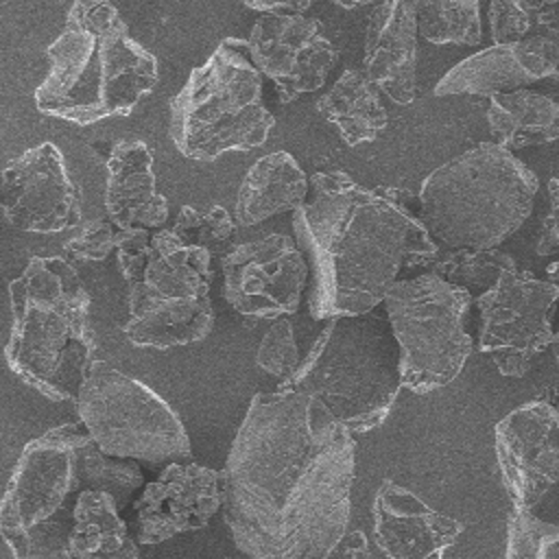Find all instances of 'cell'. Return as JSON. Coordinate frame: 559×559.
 Listing matches in <instances>:
<instances>
[{
    "label": "cell",
    "mask_w": 559,
    "mask_h": 559,
    "mask_svg": "<svg viewBox=\"0 0 559 559\" xmlns=\"http://www.w3.org/2000/svg\"><path fill=\"white\" fill-rule=\"evenodd\" d=\"M356 441L312 397L255 393L221 472L223 518L249 559H328L343 542Z\"/></svg>",
    "instance_id": "6da1fadb"
},
{
    "label": "cell",
    "mask_w": 559,
    "mask_h": 559,
    "mask_svg": "<svg viewBox=\"0 0 559 559\" xmlns=\"http://www.w3.org/2000/svg\"><path fill=\"white\" fill-rule=\"evenodd\" d=\"M310 188L293 231L312 266L314 319L376 310L404 269L435 258L437 242L395 190L365 188L343 170L314 173Z\"/></svg>",
    "instance_id": "7a4b0ae2"
},
{
    "label": "cell",
    "mask_w": 559,
    "mask_h": 559,
    "mask_svg": "<svg viewBox=\"0 0 559 559\" xmlns=\"http://www.w3.org/2000/svg\"><path fill=\"white\" fill-rule=\"evenodd\" d=\"M48 74L35 107L72 124L129 116L157 83V61L140 46L109 0H74L46 48Z\"/></svg>",
    "instance_id": "3957f363"
},
{
    "label": "cell",
    "mask_w": 559,
    "mask_h": 559,
    "mask_svg": "<svg viewBox=\"0 0 559 559\" xmlns=\"http://www.w3.org/2000/svg\"><path fill=\"white\" fill-rule=\"evenodd\" d=\"M9 369L50 402H74L96 360L90 293L59 255H33L9 284Z\"/></svg>",
    "instance_id": "277c9868"
},
{
    "label": "cell",
    "mask_w": 559,
    "mask_h": 559,
    "mask_svg": "<svg viewBox=\"0 0 559 559\" xmlns=\"http://www.w3.org/2000/svg\"><path fill=\"white\" fill-rule=\"evenodd\" d=\"M280 389L312 397L352 435L378 428L402 389L400 347L386 314L328 319Z\"/></svg>",
    "instance_id": "5b68a950"
},
{
    "label": "cell",
    "mask_w": 559,
    "mask_h": 559,
    "mask_svg": "<svg viewBox=\"0 0 559 559\" xmlns=\"http://www.w3.org/2000/svg\"><path fill=\"white\" fill-rule=\"evenodd\" d=\"M535 194L528 166L504 146L480 142L424 179L419 214L443 247L493 249L528 218Z\"/></svg>",
    "instance_id": "8992f818"
},
{
    "label": "cell",
    "mask_w": 559,
    "mask_h": 559,
    "mask_svg": "<svg viewBox=\"0 0 559 559\" xmlns=\"http://www.w3.org/2000/svg\"><path fill=\"white\" fill-rule=\"evenodd\" d=\"M273 124L262 103V74L242 37H225L170 100V140L192 162L260 148Z\"/></svg>",
    "instance_id": "52a82bcc"
},
{
    "label": "cell",
    "mask_w": 559,
    "mask_h": 559,
    "mask_svg": "<svg viewBox=\"0 0 559 559\" xmlns=\"http://www.w3.org/2000/svg\"><path fill=\"white\" fill-rule=\"evenodd\" d=\"M81 421L61 424L28 441L0 498V535L13 559H61L74 524L66 500L83 491L79 452L90 441Z\"/></svg>",
    "instance_id": "ba28073f"
},
{
    "label": "cell",
    "mask_w": 559,
    "mask_h": 559,
    "mask_svg": "<svg viewBox=\"0 0 559 559\" xmlns=\"http://www.w3.org/2000/svg\"><path fill=\"white\" fill-rule=\"evenodd\" d=\"M382 304L400 347L402 386L426 395L450 384L474 349L465 330L472 293L428 271L393 282Z\"/></svg>",
    "instance_id": "9c48e42d"
},
{
    "label": "cell",
    "mask_w": 559,
    "mask_h": 559,
    "mask_svg": "<svg viewBox=\"0 0 559 559\" xmlns=\"http://www.w3.org/2000/svg\"><path fill=\"white\" fill-rule=\"evenodd\" d=\"M210 264L207 249L183 245L173 229L155 231L146 269L140 282L129 286L124 336L153 349L203 341L214 325Z\"/></svg>",
    "instance_id": "30bf717a"
},
{
    "label": "cell",
    "mask_w": 559,
    "mask_h": 559,
    "mask_svg": "<svg viewBox=\"0 0 559 559\" xmlns=\"http://www.w3.org/2000/svg\"><path fill=\"white\" fill-rule=\"evenodd\" d=\"M74 406L79 421L109 456L164 463L192 452L173 406L148 384L105 360H94Z\"/></svg>",
    "instance_id": "8fae6325"
},
{
    "label": "cell",
    "mask_w": 559,
    "mask_h": 559,
    "mask_svg": "<svg viewBox=\"0 0 559 559\" xmlns=\"http://www.w3.org/2000/svg\"><path fill=\"white\" fill-rule=\"evenodd\" d=\"M557 301V284L537 280L518 266L502 273L496 286L476 297L478 349L493 360L502 376L522 378L533 360L550 349Z\"/></svg>",
    "instance_id": "7c38bea8"
},
{
    "label": "cell",
    "mask_w": 559,
    "mask_h": 559,
    "mask_svg": "<svg viewBox=\"0 0 559 559\" xmlns=\"http://www.w3.org/2000/svg\"><path fill=\"white\" fill-rule=\"evenodd\" d=\"M225 299L247 319H282L297 312L308 280L299 245L286 234H266L236 245L223 258Z\"/></svg>",
    "instance_id": "4fadbf2b"
},
{
    "label": "cell",
    "mask_w": 559,
    "mask_h": 559,
    "mask_svg": "<svg viewBox=\"0 0 559 559\" xmlns=\"http://www.w3.org/2000/svg\"><path fill=\"white\" fill-rule=\"evenodd\" d=\"M493 450L513 511H531L559 480V408L542 395L520 404L496 424Z\"/></svg>",
    "instance_id": "5bb4252c"
},
{
    "label": "cell",
    "mask_w": 559,
    "mask_h": 559,
    "mask_svg": "<svg viewBox=\"0 0 559 559\" xmlns=\"http://www.w3.org/2000/svg\"><path fill=\"white\" fill-rule=\"evenodd\" d=\"M0 210L20 231L59 234L81 223V190L63 153L41 142L0 170Z\"/></svg>",
    "instance_id": "9a60e30c"
},
{
    "label": "cell",
    "mask_w": 559,
    "mask_h": 559,
    "mask_svg": "<svg viewBox=\"0 0 559 559\" xmlns=\"http://www.w3.org/2000/svg\"><path fill=\"white\" fill-rule=\"evenodd\" d=\"M253 66L273 81L282 105L323 87L338 52L323 24L304 13H262L247 37Z\"/></svg>",
    "instance_id": "2e32d148"
},
{
    "label": "cell",
    "mask_w": 559,
    "mask_h": 559,
    "mask_svg": "<svg viewBox=\"0 0 559 559\" xmlns=\"http://www.w3.org/2000/svg\"><path fill=\"white\" fill-rule=\"evenodd\" d=\"M221 507V472L199 463H168L133 502L138 542L155 546L203 528Z\"/></svg>",
    "instance_id": "e0dca14e"
},
{
    "label": "cell",
    "mask_w": 559,
    "mask_h": 559,
    "mask_svg": "<svg viewBox=\"0 0 559 559\" xmlns=\"http://www.w3.org/2000/svg\"><path fill=\"white\" fill-rule=\"evenodd\" d=\"M373 539L386 559H443L463 524L430 509L411 489L382 480L371 507Z\"/></svg>",
    "instance_id": "ac0fdd59"
},
{
    "label": "cell",
    "mask_w": 559,
    "mask_h": 559,
    "mask_svg": "<svg viewBox=\"0 0 559 559\" xmlns=\"http://www.w3.org/2000/svg\"><path fill=\"white\" fill-rule=\"evenodd\" d=\"M559 46L550 37H528L511 44H493L448 70L435 85L437 96L476 94L491 96L555 76Z\"/></svg>",
    "instance_id": "d6986e66"
},
{
    "label": "cell",
    "mask_w": 559,
    "mask_h": 559,
    "mask_svg": "<svg viewBox=\"0 0 559 559\" xmlns=\"http://www.w3.org/2000/svg\"><path fill=\"white\" fill-rule=\"evenodd\" d=\"M415 0H382L365 31L362 72L397 105H411L417 92Z\"/></svg>",
    "instance_id": "ffe728a7"
},
{
    "label": "cell",
    "mask_w": 559,
    "mask_h": 559,
    "mask_svg": "<svg viewBox=\"0 0 559 559\" xmlns=\"http://www.w3.org/2000/svg\"><path fill=\"white\" fill-rule=\"evenodd\" d=\"M105 210L118 229H153L168 218V201L157 190L153 153L142 140H120L107 157Z\"/></svg>",
    "instance_id": "44dd1931"
},
{
    "label": "cell",
    "mask_w": 559,
    "mask_h": 559,
    "mask_svg": "<svg viewBox=\"0 0 559 559\" xmlns=\"http://www.w3.org/2000/svg\"><path fill=\"white\" fill-rule=\"evenodd\" d=\"M308 186L306 173L290 153L262 155L249 166L236 192V225L251 227L271 216L295 212L308 199Z\"/></svg>",
    "instance_id": "7402d4cb"
},
{
    "label": "cell",
    "mask_w": 559,
    "mask_h": 559,
    "mask_svg": "<svg viewBox=\"0 0 559 559\" xmlns=\"http://www.w3.org/2000/svg\"><path fill=\"white\" fill-rule=\"evenodd\" d=\"M61 559H140L116 500L85 489L74 500V524Z\"/></svg>",
    "instance_id": "603a6c76"
},
{
    "label": "cell",
    "mask_w": 559,
    "mask_h": 559,
    "mask_svg": "<svg viewBox=\"0 0 559 559\" xmlns=\"http://www.w3.org/2000/svg\"><path fill=\"white\" fill-rule=\"evenodd\" d=\"M487 122L507 151L550 144L559 140V103L533 90L498 92L489 96Z\"/></svg>",
    "instance_id": "cb8c5ba5"
},
{
    "label": "cell",
    "mask_w": 559,
    "mask_h": 559,
    "mask_svg": "<svg viewBox=\"0 0 559 559\" xmlns=\"http://www.w3.org/2000/svg\"><path fill=\"white\" fill-rule=\"evenodd\" d=\"M317 111L336 127L347 146L373 142L389 124L380 90L362 70H345L317 100Z\"/></svg>",
    "instance_id": "d4e9b609"
},
{
    "label": "cell",
    "mask_w": 559,
    "mask_h": 559,
    "mask_svg": "<svg viewBox=\"0 0 559 559\" xmlns=\"http://www.w3.org/2000/svg\"><path fill=\"white\" fill-rule=\"evenodd\" d=\"M515 260L502 249H469V247H439L428 264V271L445 282L472 293L496 286L502 273L515 269Z\"/></svg>",
    "instance_id": "484cf974"
},
{
    "label": "cell",
    "mask_w": 559,
    "mask_h": 559,
    "mask_svg": "<svg viewBox=\"0 0 559 559\" xmlns=\"http://www.w3.org/2000/svg\"><path fill=\"white\" fill-rule=\"evenodd\" d=\"M415 17L430 44L476 46L483 37L478 0H415Z\"/></svg>",
    "instance_id": "4316f807"
},
{
    "label": "cell",
    "mask_w": 559,
    "mask_h": 559,
    "mask_svg": "<svg viewBox=\"0 0 559 559\" xmlns=\"http://www.w3.org/2000/svg\"><path fill=\"white\" fill-rule=\"evenodd\" d=\"M79 478L81 487L109 493L118 511H122L133 493L144 485L142 469L133 459H118L105 454L94 439H90L79 452Z\"/></svg>",
    "instance_id": "83f0119b"
},
{
    "label": "cell",
    "mask_w": 559,
    "mask_h": 559,
    "mask_svg": "<svg viewBox=\"0 0 559 559\" xmlns=\"http://www.w3.org/2000/svg\"><path fill=\"white\" fill-rule=\"evenodd\" d=\"M173 234L190 247H201L214 253L236 234V221L223 205H183L177 214Z\"/></svg>",
    "instance_id": "f1b7e54d"
},
{
    "label": "cell",
    "mask_w": 559,
    "mask_h": 559,
    "mask_svg": "<svg viewBox=\"0 0 559 559\" xmlns=\"http://www.w3.org/2000/svg\"><path fill=\"white\" fill-rule=\"evenodd\" d=\"M504 559H559V524L544 522L531 511H513Z\"/></svg>",
    "instance_id": "f546056e"
},
{
    "label": "cell",
    "mask_w": 559,
    "mask_h": 559,
    "mask_svg": "<svg viewBox=\"0 0 559 559\" xmlns=\"http://www.w3.org/2000/svg\"><path fill=\"white\" fill-rule=\"evenodd\" d=\"M299 360L301 358H299L293 323L282 317L264 332L255 352V365L262 371L284 382L297 369Z\"/></svg>",
    "instance_id": "4dcf8cb0"
},
{
    "label": "cell",
    "mask_w": 559,
    "mask_h": 559,
    "mask_svg": "<svg viewBox=\"0 0 559 559\" xmlns=\"http://www.w3.org/2000/svg\"><path fill=\"white\" fill-rule=\"evenodd\" d=\"M116 225L111 221H87L72 238L66 240V251L79 262H103L116 249Z\"/></svg>",
    "instance_id": "1f68e13d"
},
{
    "label": "cell",
    "mask_w": 559,
    "mask_h": 559,
    "mask_svg": "<svg viewBox=\"0 0 559 559\" xmlns=\"http://www.w3.org/2000/svg\"><path fill=\"white\" fill-rule=\"evenodd\" d=\"M487 17L493 44L520 41L533 26L522 0H487Z\"/></svg>",
    "instance_id": "d6a6232c"
},
{
    "label": "cell",
    "mask_w": 559,
    "mask_h": 559,
    "mask_svg": "<svg viewBox=\"0 0 559 559\" xmlns=\"http://www.w3.org/2000/svg\"><path fill=\"white\" fill-rule=\"evenodd\" d=\"M151 236L153 234H148V229H140V227L116 231V260L129 286L140 282L146 269L148 253H151Z\"/></svg>",
    "instance_id": "836d02e7"
},
{
    "label": "cell",
    "mask_w": 559,
    "mask_h": 559,
    "mask_svg": "<svg viewBox=\"0 0 559 559\" xmlns=\"http://www.w3.org/2000/svg\"><path fill=\"white\" fill-rule=\"evenodd\" d=\"M522 4L537 26L559 35V0H522Z\"/></svg>",
    "instance_id": "e575fe53"
},
{
    "label": "cell",
    "mask_w": 559,
    "mask_h": 559,
    "mask_svg": "<svg viewBox=\"0 0 559 559\" xmlns=\"http://www.w3.org/2000/svg\"><path fill=\"white\" fill-rule=\"evenodd\" d=\"M548 197H550V212L546 214L552 231H555V240H557V255H559V175H555L548 181ZM546 280L559 286V260L550 262L546 266Z\"/></svg>",
    "instance_id": "d590c367"
},
{
    "label": "cell",
    "mask_w": 559,
    "mask_h": 559,
    "mask_svg": "<svg viewBox=\"0 0 559 559\" xmlns=\"http://www.w3.org/2000/svg\"><path fill=\"white\" fill-rule=\"evenodd\" d=\"M314 0H242L245 7L260 11V13H271V15H290V13H304L306 9L312 7Z\"/></svg>",
    "instance_id": "8d00e7d4"
},
{
    "label": "cell",
    "mask_w": 559,
    "mask_h": 559,
    "mask_svg": "<svg viewBox=\"0 0 559 559\" xmlns=\"http://www.w3.org/2000/svg\"><path fill=\"white\" fill-rule=\"evenodd\" d=\"M330 2H334V4H338L343 9H358V7H365V4H373L378 0H330Z\"/></svg>",
    "instance_id": "74e56055"
},
{
    "label": "cell",
    "mask_w": 559,
    "mask_h": 559,
    "mask_svg": "<svg viewBox=\"0 0 559 559\" xmlns=\"http://www.w3.org/2000/svg\"><path fill=\"white\" fill-rule=\"evenodd\" d=\"M550 352L559 365V328H555V336H552V343H550Z\"/></svg>",
    "instance_id": "f35d334b"
},
{
    "label": "cell",
    "mask_w": 559,
    "mask_h": 559,
    "mask_svg": "<svg viewBox=\"0 0 559 559\" xmlns=\"http://www.w3.org/2000/svg\"><path fill=\"white\" fill-rule=\"evenodd\" d=\"M544 397H546V400H550V402L559 408V391H557V389H550V391H548V395H544Z\"/></svg>",
    "instance_id": "ab89813d"
},
{
    "label": "cell",
    "mask_w": 559,
    "mask_h": 559,
    "mask_svg": "<svg viewBox=\"0 0 559 559\" xmlns=\"http://www.w3.org/2000/svg\"><path fill=\"white\" fill-rule=\"evenodd\" d=\"M555 79H559V66H557V72H555Z\"/></svg>",
    "instance_id": "60d3db41"
}]
</instances>
